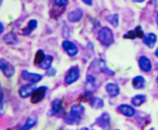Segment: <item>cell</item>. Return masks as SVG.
I'll list each match as a JSON object with an SVG mask.
<instances>
[{"mask_svg":"<svg viewBox=\"0 0 158 130\" xmlns=\"http://www.w3.org/2000/svg\"><path fill=\"white\" fill-rule=\"evenodd\" d=\"M56 73H57V71L56 69L54 68L51 67L48 70H46L45 74L47 77H54L56 75Z\"/></svg>","mask_w":158,"mask_h":130,"instance_id":"836d02e7","label":"cell"},{"mask_svg":"<svg viewBox=\"0 0 158 130\" xmlns=\"http://www.w3.org/2000/svg\"><path fill=\"white\" fill-rule=\"evenodd\" d=\"M155 55L157 58H158V46L156 48V50H155Z\"/></svg>","mask_w":158,"mask_h":130,"instance_id":"60d3db41","label":"cell"},{"mask_svg":"<svg viewBox=\"0 0 158 130\" xmlns=\"http://www.w3.org/2000/svg\"><path fill=\"white\" fill-rule=\"evenodd\" d=\"M0 69L7 78H11L15 73V67L9 61L3 58L0 59Z\"/></svg>","mask_w":158,"mask_h":130,"instance_id":"8992f818","label":"cell"},{"mask_svg":"<svg viewBox=\"0 0 158 130\" xmlns=\"http://www.w3.org/2000/svg\"><path fill=\"white\" fill-rule=\"evenodd\" d=\"M38 26V22L37 20H35V19H31L28 22L27 27L32 32L34 30L37 29Z\"/></svg>","mask_w":158,"mask_h":130,"instance_id":"f1b7e54d","label":"cell"},{"mask_svg":"<svg viewBox=\"0 0 158 130\" xmlns=\"http://www.w3.org/2000/svg\"><path fill=\"white\" fill-rule=\"evenodd\" d=\"M89 21L92 25V31L94 33H98L99 31L101 29V24L100 22L97 18L90 17L89 18Z\"/></svg>","mask_w":158,"mask_h":130,"instance_id":"4316f807","label":"cell"},{"mask_svg":"<svg viewBox=\"0 0 158 130\" xmlns=\"http://www.w3.org/2000/svg\"><path fill=\"white\" fill-rule=\"evenodd\" d=\"M52 108L48 111L47 113V116L49 117L55 116L58 118H63L66 113L65 110L62 100L60 98H55L52 101L51 103Z\"/></svg>","mask_w":158,"mask_h":130,"instance_id":"3957f363","label":"cell"},{"mask_svg":"<svg viewBox=\"0 0 158 130\" xmlns=\"http://www.w3.org/2000/svg\"><path fill=\"white\" fill-rule=\"evenodd\" d=\"M147 99V97L144 94H137L131 98V103L135 107H140L143 104Z\"/></svg>","mask_w":158,"mask_h":130,"instance_id":"ffe728a7","label":"cell"},{"mask_svg":"<svg viewBox=\"0 0 158 130\" xmlns=\"http://www.w3.org/2000/svg\"><path fill=\"white\" fill-rule=\"evenodd\" d=\"M156 82L157 83V84H158V76H157V78H156Z\"/></svg>","mask_w":158,"mask_h":130,"instance_id":"7bdbcfd3","label":"cell"},{"mask_svg":"<svg viewBox=\"0 0 158 130\" xmlns=\"http://www.w3.org/2000/svg\"><path fill=\"white\" fill-rule=\"evenodd\" d=\"M97 125L103 130H110L112 128L111 124V117L110 114L107 112H104L99 116L95 119L94 123L91 126Z\"/></svg>","mask_w":158,"mask_h":130,"instance_id":"277c9868","label":"cell"},{"mask_svg":"<svg viewBox=\"0 0 158 130\" xmlns=\"http://www.w3.org/2000/svg\"><path fill=\"white\" fill-rule=\"evenodd\" d=\"M0 110H1V114L2 115L4 113V105H5V100H4V94L3 91L1 90V95H0Z\"/></svg>","mask_w":158,"mask_h":130,"instance_id":"1f68e13d","label":"cell"},{"mask_svg":"<svg viewBox=\"0 0 158 130\" xmlns=\"http://www.w3.org/2000/svg\"><path fill=\"white\" fill-rule=\"evenodd\" d=\"M48 90V87L41 86L36 88L31 96V102L33 104H36L42 101L45 98Z\"/></svg>","mask_w":158,"mask_h":130,"instance_id":"52a82bcc","label":"cell"},{"mask_svg":"<svg viewBox=\"0 0 158 130\" xmlns=\"http://www.w3.org/2000/svg\"><path fill=\"white\" fill-rule=\"evenodd\" d=\"M84 12L82 9L77 8L69 12L67 16L68 21L71 23H77L80 22L83 17Z\"/></svg>","mask_w":158,"mask_h":130,"instance_id":"7c38bea8","label":"cell"},{"mask_svg":"<svg viewBox=\"0 0 158 130\" xmlns=\"http://www.w3.org/2000/svg\"><path fill=\"white\" fill-rule=\"evenodd\" d=\"M38 117L37 115L35 114H31L28 116L26 122L23 126L20 128V130H29L31 128H33L37 124Z\"/></svg>","mask_w":158,"mask_h":130,"instance_id":"ac0fdd59","label":"cell"},{"mask_svg":"<svg viewBox=\"0 0 158 130\" xmlns=\"http://www.w3.org/2000/svg\"><path fill=\"white\" fill-rule=\"evenodd\" d=\"M106 21L108 22L114 28H117L119 25V15L114 14L107 15L105 17Z\"/></svg>","mask_w":158,"mask_h":130,"instance_id":"7402d4cb","label":"cell"},{"mask_svg":"<svg viewBox=\"0 0 158 130\" xmlns=\"http://www.w3.org/2000/svg\"><path fill=\"white\" fill-rule=\"evenodd\" d=\"M54 60V57L50 54H47L45 59L38 66V67L44 70H47L52 67Z\"/></svg>","mask_w":158,"mask_h":130,"instance_id":"44dd1931","label":"cell"},{"mask_svg":"<svg viewBox=\"0 0 158 130\" xmlns=\"http://www.w3.org/2000/svg\"><path fill=\"white\" fill-rule=\"evenodd\" d=\"M120 114L127 117L134 116L136 114V110L131 105L126 104H120L117 108Z\"/></svg>","mask_w":158,"mask_h":130,"instance_id":"8fae6325","label":"cell"},{"mask_svg":"<svg viewBox=\"0 0 158 130\" xmlns=\"http://www.w3.org/2000/svg\"><path fill=\"white\" fill-rule=\"evenodd\" d=\"M134 30L135 32L137 37L141 38V39H143V38L145 34L144 33L143 31L142 26H140V25H138L137 26L135 27Z\"/></svg>","mask_w":158,"mask_h":130,"instance_id":"f546056e","label":"cell"},{"mask_svg":"<svg viewBox=\"0 0 158 130\" xmlns=\"http://www.w3.org/2000/svg\"><path fill=\"white\" fill-rule=\"evenodd\" d=\"M139 67L144 73H148L152 69L151 60L145 55H142L138 60Z\"/></svg>","mask_w":158,"mask_h":130,"instance_id":"4fadbf2b","label":"cell"},{"mask_svg":"<svg viewBox=\"0 0 158 130\" xmlns=\"http://www.w3.org/2000/svg\"><path fill=\"white\" fill-rule=\"evenodd\" d=\"M21 76L23 80L25 81L34 84L41 81L43 79V76L40 74L31 73L26 70L22 71Z\"/></svg>","mask_w":158,"mask_h":130,"instance_id":"ba28073f","label":"cell"},{"mask_svg":"<svg viewBox=\"0 0 158 130\" xmlns=\"http://www.w3.org/2000/svg\"><path fill=\"white\" fill-rule=\"evenodd\" d=\"M100 59L101 61L100 72L104 73L107 76H114L115 75V72L107 67L106 61L102 58H100Z\"/></svg>","mask_w":158,"mask_h":130,"instance_id":"cb8c5ba5","label":"cell"},{"mask_svg":"<svg viewBox=\"0 0 158 130\" xmlns=\"http://www.w3.org/2000/svg\"><path fill=\"white\" fill-rule=\"evenodd\" d=\"M155 20H156V24L158 26V11L156 12V18H155Z\"/></svg>","mask_w":158,"mask_h":130,"instance_id":"ab89813d","label":"cell"},{"mask_svg":"<svg viewBox=\"0 0 158 130\" xmlns=\"http://www.w3.org/2000/svg\"><path fill=\"white\" fill-rule=\"evenodd\" d=\"M69 2V0H54V4L59 7H64Z\"/></svg>","mask_w":158,"mask_h":130,"instance_id":"d6a6232c","label":"cell"},{"mask_svg":"<svg viewBox=\"0 0 158 130\" xmlns=\"http://www.w3.org/2000/svg\"><path fill=\"white\" fill-rule=\"evenodd\" d=\"M81 1L84 4L88 5V6H92L93 3V0H81Z\"/></svg>","mask_w":158,"mask_h":130,"instance_id":"8d00e7d4","label":"cell"},{"mask_svg":"<svg viewBox=\"0 0 158 130\" xmlns=\"http://www.w3.org/2000/svg\"><path fill=\"white\" fill-rule=\"evenodd\" d=\"M36 85L34 83H27L20 87L18 90L19 95L22 98H27L31 97L32 92L36 88Z\"/></svg>","mask_w":158,"mask_h":130,"instance_id":"30bf717a","label":"cell"},{"mask_svg":"<svg viewBox=\"0 0 158 130\" xmlns=\"http://www.w3.org/2000/svg\"><path fill=\"white\" fill-rule=\"evenodd\" d=\"M106 90L108 95L111 98L116 97L120 94L119 85L114 82H109L106 86Z\"/></svg>","mask_w":158,"mask_h":130,"instance_id":"5bb4252c","label":"cell"},{"mask_svg":"<svg viewBox=\"0 0 158 130\" xmlns=\"http://www.w3.org/2000/svg\"><path fill=\"white\" fill-rule=\"evenodd\" d=\"M93 97V92L92 90H86L83 94L80 96L79 99L82 102L86 103L89 102Z\"/></svg>","mask_w":158,"mask_h":130,"instance_id":"d4e9b609","label":"cell"},{"mask_svg":"<svg viewBox=\"0 0 158 130\" xmlns=\"http://www.w3.org/2000/svg\"><path fill=\"white\" fill-rule=\"evenodd\" d=\"M2 40L3 43L8 45H15L18 43L17 36L13 31L4 34L2 37Z\"/></svg>","mask_w":158,"mask_h":130,"instance_id":"e0dca14e","label":"cell"},{"mask_svg":"<svg viewBox=\"0 0 158 130\" xmlns=\"http://www.w3.org/2000/svg\"><path fill=\"white\" fill-rule=\"evenodd\" d=\"M80 72L79 67L73 66L69 69L64 78V81L67 85H71L78 81L80 78Z\"/></svg>","mask_w":158,"mask_h":130,"instance_id":"5b68a950","label":"cell"},{"mask_svg":"<svg viewBox=\"0 0 158 130\" xmlns=\"http://www.w3.org/2000/svg\"><path fill=\"white\" fill-rule=\"evenodd\" d=\"M80 130H89V129H88V128H87V127H82V128H81V129H80Z\"/></svg>","mask_w":158,"mask_h":130,"instance_id":"b9f144b4","label":"cell"},{"mask_svg":"<svg viewBox=\"0 0 158 130\" xmlns=\"http://www.w3.org/2000/svg\"><path fill=\"white\" fill-rule=\"evenodd\" d=\"M4 27L3 26V24L2 22H0V34H2L4 32Z\"/></svg>","mask_w":158,"mask_h":130,"instance_id":"74e56055","label":"cell"},{"mask_svg":"<svg viewBox=\"0 0 158 130\" xmlns=\"http://www.w3.org/2000/svg\"><path fill=\"white\" fill-rule=\"evenodd\" d=\"M70 35V31L68 24L66 22L63 23L62 29V36L64 38L69 37Z\"/></svg>","mask_w":158,"mask_h":130,"instance_id":"83f0119b","label":"cell"},{"mask_svg":"<svg viewBox=\"0 0 158 130\" xmlns=\"http://www.w3.org/2000/svg\"><path fill=\"white\" fill-rule=\"evenodd\" d=\"M123 37L125 39H130L134 40L136 38V35L134 30H130L128 31L127 33L123 35Z\"/></svg>","mask_w":158,"mask_h":130,"instance_id":"4dcf8cb0","label":"cell"},{"mask_svg":"<svg viewBox=\"0 0 158 130\" xmlns=\"http://www.w3.org/2000/svg\"><path fill=\"white\" fill-rule=\"evenodd\" d=\"M131 84L135 89H143L146 87V81L142 75H137L132 79Z\"/></svg>","mask_w":158,"mask_h":130,"instance_id":"2e32d148","label":"cell"},{"mask_svg":"<svg viewBox=\"0 0 158 130\" xmlns=\"http://www.w3.org/2000/svg\"><path fill=\"white\" fill-rule=\"evenodd\" d=\"M85 108L82 104H73L69 113L66 112L63 117L64 123L69 125H77L82 122Z\"/></svg>","mask_w":158,"mask_h":130,"instance_id":"6da1fadb","label":"cell"},{"mask_svg":"<svg viewBox=\"0 0 158 130\" xmlns=\"http://www.w3.org/2000/svg\"><path fill=\"white\" fill-rule=\"evenodd\" d=\"M98 38L101 44L106 47L111 46L114 42V34L109 27L105 26L98 33Z\"/></svg>","mask_w":158,"mask_h":130,"instance_id":"7a4b0ae2","label":"cell"},{"mask_svg":"<svg viewBox=\"0 0 158 130\" xmlns=\"http://www.w3.org/2000/svg\"><path fill=\"white\" fill-rule=\"evenodd\" d=\"M157 41V37L155 33H149L145 34L143 42L150 49H153Z\"/></svg>","mask_w":158,"mask_h":130,"instance_id":"9a60e30c","label":"cell"},{"mask_svg":"<svg viewBox=\"0 0 158 130\" xmlns=\"http://www.w3.org/2000/svg\"><path fill=\"white\" fill-rule=\"evenodd\" d=\"M89 103L90 107L94 109H100L104 108L105 106V101L104 100L98 97H93Z\"/></svg>","mask_w":158,"mask_h":130,"instance_id":"d6986e66","label":"cell"},{"mask_svg":"<svg viewBox=\"0 0 158 130\" xmlns=\"http://www.w3.org/2000/svg\"><path fill=\"white\" fill-rule=\"evenodd\" d=\"M22 31H23V35L25 36H29V35H31V33H32V31L28 29V27H26V28H24V29H23V30H22Z\"/></svg>","mask_w":158,"mask_h":130,"instance_id":"d590c367","label":"cell"},{"mask_svg":"<svg viewBox=\"0 0 158 130\" xmlns=\"http://www.w3.org/2000/svg\"><path fill=\"white\" fill-rule=\"evenodd\" d=\"M145 1L146 0H132V2L135 3H142Z\"/></svg>","mask_w":158,"mask_h":130,"instance_id":"f35d334b","label":"cell"},{"mask_svg":"<svg viewBox=\"0 0 158 130\" xmlns=\"http://www.w3.org/2000/svg\"><path fill=\"white\" fill-rule=\"evenodd\" d=\"M62 47L66 53L71 57H76L78 53V48L76 45L69 40H64L62 43Z\"/></svg>","mask_w":158,"mask_h":130,"instance_id":"9c48e42d","label":"cell"},{"mask_svg":"<svg viewBox=\"0 0 158 130\" xmlns=\"http://www.w3.org/2000/svg\"><path fill=\"white\" fill-rule=\"evenodd\" d=\"M46 54H45L44 50L41 49H39L36 52L34 59V64L35 65L38 66L45 59Z\"/></svg>","mask_w":158,"mask_h":130,"instance_id":"603a6c76","label":"cell"},{"mask_svg":"<svg viewBox=\"0 0 158 130\" xmlns=\"http://www.w3.org/2000/svg\"><path fill=\"white\" fill-rule=\"evenodd\" d=\"M85 83L87 86H90L91 87L94 89L97 87V80L96 77L92 74H87L85 78Z\"/></svg>","mask_w":158,"mask_h":130,"instance_id":"484cf974","label":"cell"},{"mask_svg":"<svg viewBox=\"0 0 158 130\" xmlns=\"http://www.w3.org/2000/svg\"><path fill=\"white\" fill-rule=\"evenodd\" d=\"M140 117V116H139ZM138 119L137 120L139 124H140L141 125H147L148 124L149 120L146 118H144L143 117L140 116V117H138Z\"/></svg>","mask_w":158,"mask_h":130,"instance_id":"e575fe53","label":"cell"}]
</instances>
